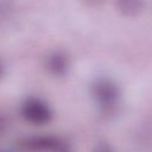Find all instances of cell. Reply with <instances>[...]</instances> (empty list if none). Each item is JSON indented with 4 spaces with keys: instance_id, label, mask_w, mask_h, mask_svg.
Segmentation results:
<instances>
[{
    "instance_id": "cell-5",
    "label": "cell",
    "mask_w": 152,
    "mask_h": 152,
    "mask_svg": "<svg viewBox=\"0 0 152 152\" xmlns=\"http://www.w3.org/2000/svg\"><path fill=\"white\" fill-rule=\"evenodd\" d=\"M119 10L126 14V15H135L139 12H141V10L145 6L144 1L140 0H121L118 2Z\"/></svg>"
},
{
    "instance_id": "cell-6",
    "label": "cell",
    "mask_w": 152,
    "mask_h": 152,
    "mask_svg": "<svg viewBox=\"0 0 152 152\" xmlns=\"http://www.w3.org/2000/svg\"><path fill=\"white\" fill-rule=\"evenodd\" d=\"M93 152H115V151L107 141H99L95 144Z\"/></svg>"
},
{
    "instance_id": "cell-7",
    "label": "cell",
    "mask_w": 152,
    "mask_h": 152,
    "mask_svg": "<svg viewBox=\"0 0 152 152\" xmlns=\"http://www.w3.org/2000/svg\"><path fill=\"white\" fill-rule=\"evenodd\" d=\"M5 127H6V121H5V119L0 115V134L5 131Z\"/></svg>"
},
{
    "instance_id": "cell-1",
    "label": "cell",
    "mask_w": 152,
    "mask_h": 152,
    "mask_svg": "<svg viewBox=\"0 0 152 152\" xmlns=\"http://www.w3.org/2000/svg\"><path fill=\"white\" fill-rule=\"evenodd\" d=\"M91 95L103 114H114L120 103V88L108 77H99L91 84Z\"/></svg>"
},
{
    "instance_id": "cell-3",
    "label": "cell",
    "mask_w": 152,
    "mask_h": 152,
    "mask_svg": "<svg viewBox=\"0 0 152 152\" xmlns=\"http://www.w3.org/2000/svg\"><path fill=\"white\" fill-rule=\"evenodd\" d=\"M21 116L32 125H45L52 120L53 112L50 106L37 97H30L24 101L20 109Z\"/></svg>"
},
{
    "instance_id": "cell-8",
    "label": "cell",
    "mask_w": 152,
    "mask_h": 152,
    "mask_svg": "<svg viewBox=\"0 0 152 152\" xmlns=\"http://www.w3.org/2000/svg\"><path fill=\"white\" fill-rule=\"evenodd\" d=\"M2 75H4V64L0 62V78H1Z\"/></svg>"
},
{
    "instance_id": "cell-9",
    "label": "cell",
    "mask_w": 152,
    "mask_h": 152,
    "mask_svg": "<svg viewBox=\"0 0 152 152\" xmlns=\"http://www.w3.org/2000/svg\"><path fill=\"white\" fill-rule=\"evenodd\" d=\"M1 152H14V151H10V150H8V151H1Z\"/></svg>"
},
{
    "instance_id": "cell-2",
    "label": "cell",
    "mask_w": 152,
    "mask_h": 152,
    "mask_svg": "<svg viewBox=\"0 0 152 152\" xmlns=\"http://www.w3.org/2000/svg\"><path fill=\"white\" fill-rule=\"evenodd\" d=\"M20 146L30 152H71L69 145L53 135H31L20 140Z\"/></svg>"
},
{
    "instance_id": "cell-4",
    "label": "cell",
    "mask_w": 152,
    "mask_h": 152,
    "mask_svg": "<svg viewBox=\"0 0 152 152\" xmlns=\"http://www.w3.org/2000/svg\"><path fill=\"white\" fill-rule=\"evenodd\" d=\"M46 68L55 76H64L70 68L69 57L62 51H55L48 56Z\"/></svg>"
}]
</instances>
